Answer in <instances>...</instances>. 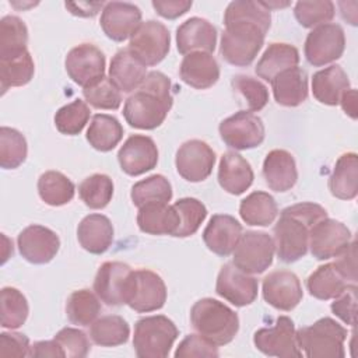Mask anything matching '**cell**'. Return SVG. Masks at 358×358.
<instances>
[{
	"label": "cell",
	"mask_w": 358,
	"mask_h": 358,
	"mask_svg": "<svg viewBox=\"0 0 358 358\" xmlns=\"http://www.w3.org/2000/svg\"><path fill=\"white\" fill-rule=\"evenodd\" d=\"M171 88V80L164 73H147L141 85L124 102L123 116L126 122L140 130L159 127L173 103Z\"/></svg>",
	"instance_id": "7a4b0ae2"
},
{
	"label": "cell",
	"mask_w": 358,
	"mask_h": 358,
	"mask_svg": "<svg viewBox=\"0 0 358 358\" xmlns=\"http://www.w3.org/2000/svg\"><path fill=\"white\" fill-rule=\"evenodd\" d=\"M99 24L109 39L123 42L140 27L141 11L133 3L109 1L102 8Z\"/></svg>",
	"instance_id": "ffe728a7"
},
{
	"label": "cell",
	"mask_w": 358,
	"mask_h": 358,
	"mask_svg": "<svg viewBox=\"0 0 358 358\" xmlns=\"http://www.w3.org/2000/svg\"><path fill=\"white\" fill-rule=\"evenodd\" d=\"M77 239L84 250L92 255H102L112 246L113 225L103 214H90L80 221Z\"/></svg>",
	"instance_id": "f1b7e54d"
},
{
	"label": "cell",
	"mask_w": 358,
	"mask_h": 358,
	"mask_svg": "<svg viewBox=\"0 0 358 358\" xmlns=\"http://www.w3.org/2000/svg\"><path fill=\"white\" fill-rule=\"evenodd\" d=\"M130 197L133 204L138 208L151 203L168 204L172 199V186L164 175L155 173L134 183Z\"/></svg>",
	"instance_id": "ab89813d"
},
{
	"label": "cell",
	"mask_w": 358,
	"mask_h": 358,
	"mask_svg": "<svg viewBox=\"0 0 358 358\" xmlns=\"http://www.w3.org/2000/svg\"><path fill=\"white\" fill-rule=\"evenodd\" d=\"M351 231L345 224L333 218L317 221L309 232V249L317 260L337 257L351 242Z\"/></svg>",
	"instance_id": "5bb4252c"
},
{
	"label": "cell",
	"mask_w": 358,
	"mask_h": 358,
	"mask_svg": "<svg viewBox=\"0 0 358 358\" xmlns=\"http://www.w3.org/2000/svg\"><path fill=\"white\" fill-rule=\"evenodd\" d=\"M341 275L351 284L357 282V243L351 241L350 245L333 262Z\"/></svg>",
	"instance_id": "9f6ffc18"
},
{
	"label": "cell",
	"mask_w": 358,
	"mask_h": 358,
	"mask_svg": "<svg viewBox=\"0 0 358 358\" xmlns=\"http://www.w3.org/2000/svg\"><path fill=\"white\" fill-rule=\"evenodd\" d=\"M29 338L22 333H1L0 334V357L24 358L29 357Z\"/></svg>",
	"instance_id": "11a10c76"
},
{
	"label": "cell",
	"mask_w": 358,
	"mask_h": 358,
	"mask_svg": "<svg viewBox=\"0 0 358 358\" xmlns=\"http://www.w3.org/2000/svg\"><path fill=\"white\" fill-rule=\"evenodd\" d=\"M178 336V327L169 317L164 315L141 317L134 324V352L138 358H165Z\"/></svg>",
	"instance_id": "8992f818"
},
{
	"label": "cell",
	"mask_w": 358,
	"mask_h": 358,
	"mask_svg": "<svg viewBox=\"0 0 358 358\" xmlns=\"http://www.w3.org/2000/svg\"><path fill=\"white\" fill-rule=\"evenodd\" d=\"M221 35L222 59L238 67L249 66L260 52L271 25V14L260 1H231L224 13Z\"/></svg>",
	"instance_id": "6da1fadb"
},
{
	"label": "cell",
	"mask_w": 358,
	"mask_h": 358,
	"mask_svg": "<svg viewBox=\"0 0 358 358\" xmlns=\"http://www.w3.org/2000/svg\"><path fill=\"white\" fill-rule=\"evenodd\" d=\"M242 236V225L228 214H214L203 231V241L208 250L227 257L236 248Z\"/></svg>",
	"instance_id": "7402d4cb"
},
{
	"label": "cell",
	"mask_w": 358,
	"mask_h": 358,
	"mask_svg": "<svg viewBox=\"0 0 358 358\" xmlns=\"http://www.w3.org/2000/svg\"><path fill=\"white\" fill-rule=\"evenodd\" d=\"M35 73V64L31 53L27 50L15 57L0 60V83L4 94L11 87L28 84Z\"/></svg>",
	"instance_id": "b9f144b4"
},
{
	"label": "cell",
	"mask_w": 358,
	"mask_h": 358,
	"mask_svg": "<svg viewBox=\"0 0 358 358\" xmlns=\"http://www.w3.org/2000/svg\"><path fill=\"white\" fill-rule=\"evenodd\" d=\"M277 214V203L267 192H253L248 194L239 204V215L248 225L267 227L274 222Z\"/></svg>",
	"instance_id": "e575fe53"
},
{
	"label": "cell",
	"mask_w": 358,
	"mask_h": 358,
	"mask_svg": "<svg viewBox=\"0 0 358 358\" xmlns=\"http://www.w3.org/2000/svg\"><path fill=\"white\" fill-rule=\"evenodd\" d=\"M85 137L92 148L101 152H108L120 143L123 127L115 116L96 113L91 119Z\"/></svg>",
	"instance_id": "836d02e7"
},
{
	"label": "cell",
	"mask_w": 358,
	"mask_h": 358,
	"mask_svg": "<svg viewBox=\"0 0 358 358\" xmlns=\"http://www.w3.org/2000/svg\"><path fill=\"white\" fill-rule=\"evenodd\" d=\"M38 193L48 206L59 207L70 203L76 193L74 183L59 171H46L38 179Z\"/></svg>",
	"instance_id": "8d00e7d4"
},
{
	"label": "cell",
	"mask_w": 358,
	"mask_h": 358,
	"mask_svg": "<svg viewBox=\"0 0 358 358\" xmlns=\"http://www.w3.org/2000/svg\"><path fill=\"white\" fill-rule=\"evenodd\" d=\"M255 347L267 357L299 358L302 351L296 343V330L288 316L277 317L274 326L262 327L253 336Z\"/></svg>",
	"instance_id": "7c38bea8"
},
{
	"label": "cell",
	"mask_w": 358,
	"mask_h": 358,
	"mask_svg": "<svg viewBox=\"0 0 358 358\" xmlns=\"http://www.w3.org/2000/svg\"><path fill=\"white\" fill-rule=\"evenodd\" d=\"M338 105H341L345 115L351 119H357V91L354 88H348L343 92Z\"/></svg>",
	"instance_id": "94428289"
},
{
	"label": "cell",
	"mask_w": 358,
	"mask_h": 358,
	"mask_svg": "<svg viewBox=\"0 0 358 358\" xmlns=\"http://www.w3.org/2000/svg\"><path fill=\"white\" fill-rule=\"evenodd\" d=\"M347 330L331 317H322L313 324L296 330V343L309 358H343Z\"/></svg>",
	"instance_id": "5b68a950"
},
{
	"label": "cell",
	"mask_w": 358,
	"mask_h": 358,
	"mask_svg": "<svg viewBox=\"0 0 358 358\" xmlns=\"http://www.w3.org/2000/svg\"><path fill=\"white\" fill-rule=\"evenodd\" d=\"M151 4L158 15L166 20H175L186 14L193 3L190 0H154Z\"/></svg>",
	"instance_id": "6f0895ef"
},
{
	"label": "cell",
	"mask_w": 358,
	"mask_h": 358,
	"mask_svg": "<svg viewBox=\"0 0 358 358\" xmlns=\"http://www.w3.org/2000/svg\"><path fill=\"white\" fill-rule=\"evenodd\" d=\"M101 312V299L90 289H78L70 294L66 303L69 320L77 326L92 324Z\"/></svg>",
	"instance_id": "60d3db41"
},
{
	"label": "cell",
	"mask_w": 358,
	"mask_h": 358,
	"mask_svg": "<svg viewBox=\"0 0 358 358\" xmlns=\"http://www.w3.org/2000/svg\"><path fill=\"white\" fill-rule=\"evenodd\" d=\"M78 196L92 210L105 208L113 196V182L108 175L94 173L78 185Z\"/></svg>",
	"instance_id": "7bdbcfd3"
},
{
	"label": "cell",
	"mask_w": 358,
	"mask_h": 358,
	"mask_svg": "<svg viewBox=\"0 0 358 358\" xmlns=\"http://www.w3.org/2000/svg\"><path fill=\"white\" fill-rule=\"evenodd\" d=\"M175 358H217L218 347L201 334H187L178 345Z\"/></svg>",
	"instance_id": "f5cc1de1"
},
{
	"label": "cell",
	"mask_w": 358,
	"mask_h": 358,
	"mask_svg": "<svg viewBox=\"0 0 358 358\" xmlns=\"http://www.w3.org/2000/svg\"><path fill=\"white\" fill-rule=\"evenodd\" d=\"M347 285L348 281L341 275L334 263L319 266L306 280L309 294L320 301L336 298Z\"/></svg>",
	"instance_id": "d590c367"
},
{
	"label": "cell",
	"mask_w": 358,
	"mask_h": 358,
	"mask_svg": "<svg viewBox=\"0 0 358 358\" xmlns=\"http://www.w3.org/2000/svg\"><path fill=\"white\" fill-rule=\"evenodd\" d=\"M137 225L144 234L173 236L179 227V217L172 206L151 203L138 208Z\"/></svg>",
	"instance_id": "4dcf8cb0"
},
{
	"label": "cell",
	"mask_w": 358,
	"mask_h": 358,
	"mask_svg": "<svg viewBox=\"0 0 358 358\" xmlns=\"http://www.w3.org/2000/svg\"><path fill=\"white\" fill-rule=\"evenodd\" d=\"M1 327L4 329H18L21 327L29 313V306L25 295L14 288V287H4L1 289Z\"/></svg>",
	"instance_id": "ee69618b"
},
{
	"label": "cell",
	"mask_w": 358,
	"mask_h": 358,
	"mask_svg": "<svg viewBox=\"0 0 358 358\" xmlns=\"http://www.w3.org/2000/svg\"><path fill=\"white\" fill-rule=\"evenodd\" d=\"M274 252V241L267 232L246 231L232 252V264L248 274H260L271 266Z\"/></svg>",
	"instance_id": "ba28073f"
},
{
	"label": "cell",
	"mask_w": 358,
	"mask_h": 358,
	"mask_svg": "<svg viewBox=\"0 0 358 358\" xmlns=\"http://www.w3.org/2000/svg\"><path fill=\"white\" fill-rule=\"evenodd\" d=\"M166 301V285L159 274L138 268L133 270L126 288V305L138 312L148 313L161 309Z\"/></svg>",
	"instance_id": "52a82bcc"
},
{
	"label": "cell",
	"mask_w": 358,
	"mask_h": 358,
	"mask_svg": "<svg viewBox=\"0 0 358 358\" xmlns=\"http://www.w3.org/2000/svg\"><path fill=\"white\" fill-rule=\"evenodd\" d=\"M29 357L34 358H63L64 351L59 345V343L53 340H46V341H36L31 345L29 350Z\"/></svg>",
	"instance_id": "680465c9"
},
{
	"label": "cell",
	"mask_w": 358,
	"mask_h": 358,
	"mask_svg": "<svg viewBox=\"0 0 358 358\" xmlns=\"http://www.w3.org/2000/svg\"><path fill=\"white\" fill-rule=\"evenodd\" d=\"M105 55L92 43L74 46L64 60L69 77L83 88H87L105 77Z\"/></svg>",
	"instance_id": "4fadbf2b"
},
{
	"label": "cell",
	"mask_w": 358,
	"mask_h": 358,
	"mask_svg": "<svg viewBox=\"0 0 358 358\" xmlns=\"http://www.w3.org/2000/svg\"><path fill=\"white\" fill-rule=\"evenodd\" d=\"M172 207L179 217V227L173 235L176 238H187L196 234L207 217L206 206L193 197L179 199Z\"/></svg>",
	"instance_id": "f6af8a7d"
},
{
	"label": "cell",
	"mask_w": 358,
	"mask_h": 358,
	"mask_svg": "<svg viewBox=\"0 0 358 358\" xmlns=\"http://www.w3.org/2000/svg\"><path fill=\"white\" fill-rule=\"evenodd\" d=\"M66 8L77 17H94L98 14L101 8H103V3H91V1H76V3H66Z\"/></svg>",
	"instance_id": "91938a15"
},
{
	"label": "cell",
	"mask_w": 358,
	"mask_h": 358,
	"mask_svg": "<svg viewBox=\"0 0 358 358\" xmlns=\"http://www.w3.org/2000/svg\"><path fill=\"white\" fill-rule=\"evenodd\" d=\"M147 76V66L129 49L115 53L109 64V78L123 92L137 90Z\"/></svg>",
	"instance_id": "4316f807"
},
{
	"label": "cell",
	"mask_w": 358,
	"mask_h": 358,
	"mask_svg": "<svg viewBox=\"0 0 358 358\" xmlns=\"http://www.w3.org/2000/svg\"><path fill=\"white\" fill-rule=\"evenodd\" d=\"M117 161L124 173L138 176L157 166L158 148L151 137L144 134H133L120 147Z\"/></svg>",
	"instance_id": "44dd1931"
},
{
	"label": "cell",
	"mask_w": 358,
	"mask_h": 358,
	"mask_svg": "<svg viewBox=\"0 0 358 358\" xmlns=\"http://www.w3.org/2000/svg\"><path fill=\"white\" fill-rule=\"evenodd\" d=\"M255 175L250 164L238 152L222 154L218 165V183L229 194L245 193L253 183Z\"/></svg>",
	"instance_id": "484cf974"
},
{
	"label": "cell",
	"mask_w": 358,
	"mask_h": 358,
	"mask_svg": "<svg viewBox=\"0 0 358 358\" xmlns=\"http://www.w3.org/2000/svg\"><path fill=\"white\" fill-rule=\"evenodd\" d=\"M299 63V52L289 43L274 42L267 46L256 64V74L264 81H271L281 71L295 67Z\"/></svg>",
	"instance_id": "1f68e13d"
},
{
	"label": "cell",
	"mask_w": 358,
	"mask_h": 358,
	"mask_svg": "<svg viewBox=\"0 0 358 358\" xmlns=\"http://www.w3.org/2000/svg\"><path fill=\"white\" fill-rule=\"evenodd\" d=\"M85 101L96 109L115 110L122 103V91L109 77H102L95 84L83 88Z\"/></svg>",
	"instance_id": "c3c4849f"
},
{
	"label": "cell",
	"mask_w": 358,
	"mask_h": 358,
	"mask_svg": "<svg viewBox=\"0 0 358 358\" xmlns=\"http://www.w3.org/2000/svg\"><path fill=\"white\" fill-rule=\"evenodd\" d=\"M217 45L215 27L200 17H192L176 29V48L180 55L192 52H214Z\"/></svg>",
	"instance_id": "603a6c76"
},
{
	"label": "cell",
	"mask_w": 358,
	"mask_h": 358,
	"mask_svg": "<svg viewBox=\"0 0 358 358\" xmlns=\"http://www.w3.org/2000/svg\"><path fill=\"white\" fill-rule=\"evenodd\" d=\"M55 340L63 348L67 358H84L91 350L90 338L87 334L76 327H64L59 330Z\"/></svg>",
	"instance_id": "816d5d0a"
},
{
	"label": "cell",
	"mask_w": 358,
	"mask_h": 358,
	"mask_svg": "<svg viewBox=\"0 0 358 358\" xmlns=\"http://www.w3.org/2000/svg\"><path fill=\"white\" fill-rule=\"evenodd\" d=\"M129 264L122 262H105L94 278V292L108 306L126 305V288L131 274Z\"/></svg>",
	"instance_id": "d6986e66"
},
{
	"label": "cell",
	"mask_w": 358,
	"mask_h": 358,
	"mask_svg": "<svg viewBox=\"0 0 358 358\" xmlns=\"http://www.w3.org/2000/svg\"><path fill=\"white\" fill-rule=\"evenodd\" d=\"M17 245L20 255L27 262L32 264H45L57 255L60 239L50 228L32 224L20 232Z\"/></svg>",
	"instance_id": "ac0fdd59"
},
{
	"label": "cell",
	"mask_w": 358,
	"mask_h": 358,
	"mask_svg": "<svg viewBox=\"0 0 358 358\" xmlns=\"http://www.w3.org/2000/svg\"><path fill=\"white\" fill-rule=\"evenodd\" d=\"M264 301L278 310H292L303 298L298 275L288 270H275L263 278Z\"/></svg>",
	"instance_id": "e0dca14e"
},
{
	"label": "cell",
	"mask_w": 358,
	"mask_h": 358,
	"mask_svg": "<svg viewBox=\"0 0 358 358\" xmlns=\"http://www.w3.org/2000/svg\"><path fill=\"white\" fill-rule=\"evenodd\" d=\"M327 217L324 207L303 201L284 208L274 225V248L278 259L294 263L303 257L309 246L310 228Z\"/></svg>",
	"instance_id": "3957f363"
},
{
	"label": "cell",
	"mask_w": 358,
	"mask_h": 358,
	"mask_svg": "<svg viewBox=\"0 0 358 358\" xmlns=\"http://www.w3.org/2000/svg\"><path fill=\"white\" fill-rule=\"evenodd\" d=\"M331 302V312L345 324L355 326L357 323V285L348 284Z\"/></svg>",
	"instance_id": "db71d44e"
},
{
	"label": "cell",
	"mask_w": 358,
	"mask_h": 358,
	"mask_svg": "<svg viewBox=\"0 0 358 358\" xmlns=\"http://www.w3.org/2000/svg\"><path fill=\"white\" fill-rule=\"evenodd\" d=\"M182 81L196 90H207L220 78V66L215 57L207 52L186 55L179 67Z\"/></svg>",
	"instance_id": "cb8c5ba5"
},
{
	"label": "cell",
	"mask_w": 358,
	"mask_h": 358,
	"mask_svg": "<svg viewBox=\"0 0 358 358\" xmlns=\"http://www.w3.org/2000/svg\"><path fill=\"white\" fill-rule=\"evenodd\" d=\"M193 329L217 347L231 343L239 330L238 315L225 303L201 298L190 309Z\"/></svg>",
	"instance_id": "277c9868"
},
{
	"label": "cell",
	"mask_w": 358,
	"mask_h": 358,
	"mask_svg": "<svg viewBox=\"0 0 358 358\" xmlns=\"http://www.w3.org/2000/svg\"><path fill=\"white\" fill-rule=\"evenodd\" d=\"M330 193L340 200H352L358 193V157L355 152L343 154L329 178Z\"/></svg>",
	"instance_id": "d6a6232c"
},
{
	"label": "cell",
	"mask_w": 358,
	"mask_h": 358,
	"mask_svg": "<svg viewBox=\"0 0 358 358\" xmlns=\"http://www.w3.org/2000/svg\"><path fill=\"white\" fill-rule=\"evenodd\" d=\"M262 172L267 186L277 193L292 189L298 180L295 159L285 150H271L263 161Z\"/></svg>",
	"instance_id": "d4e9b609"
},
{
	"label": "cell",
	"mask_w": 358,
	"mask_h": 358,
	"mask_svg": "<svg viewBox=\"0 0 358 358\" xmlns=\"http://www.w3.org/2000/svg\"><path fill=\"white\" fill-rule=\"evenodd\" d=\"M334 3L330 0L296 1L294 15L303 28H315L327 24L334 17Z\"/></svg>",
	"instance_id": "681fc988"
},
{
	"label": "cell",
	"mask_w": 358,
	"mask_h": 358,
	"mask_svg": "<svg viewBox=\"0 0 358 358\" xmlns=\"http://www.w3.org/2000/svg\"><path fill=\"white\" fill-rule=\"evenodd\" d=\"M145 66L161 63L171 48V34L168 28L155 20L141 22L130 36L127 46Z\"/></svg>",
	"instance_id": "8fae6325"
},
{
	"label": "cell",
	"mask_w": 358,
	"mask_h": 358,
	"mask_svg": "<svg viewBox=\"0 0 358 358\" xmlns=\"http://www.w3.org/2000/svg\"><path fill=\"white\" fill-rule=\"evenodd\" d=\"M28 28L15 15H6L0 21V60L15 57L27 52Z\"/></svg>",
	"instance_id": "f35d334b"
},
{
	"label": "cell",
	"mask_w": 358,
	"mask_h": 358,
	"mask_svg": "<svg viewBox=\"0 0 358 358\" xmlns=\"http://www.w3.org/2000/svg\"><path fill=\"white\" fill-rule=\"evenodd\" d=\"M232 87L235 92L243 98L246 108L250 112L262 110L268 102V90L257 78L246 74H238L232 78Z\"/></svg>",
	"instance_id": "f907efd6"
},
{
	"label": "cell",
	"mask_w": 358,
	"mask_h": 358,
	"mask_svg": "<svg viewBox=\"0 0 358 358\" xmlns=\"http://www.w3.org/2000/svg\"><path fill=\"white\" fill-rule=\"evenodd\" d=\"M215 164V152L201 140L185 141L176 151L175 165L178 173L187 182H203L207 179Z\"/></svg>",
	"instance_id": "9a60e30c"
},
{
	"label": "cell",
	"mask_w": 358,
	"mask_h": 358,
	"mask_svg": "<svg viewBox=\"0 0 358 358\" xmlns=\"http://www.w3.org/2000/svg\"><path fill=\"white\" fill-rule=\"evenodd\" d=\"M270 83L278 105L294 108L303 103L308 98V74L298 66L281 71Z\"/></svg>",
	"instance_id": "83f0119b"
},
{
	"label": "cell",
	"mask_w": 358,
	"mask_h": 358,
	"mask_svg": "<svg viewBox=\"0 0 358 358\" xmlns=\"http://www.w3.org/2000/svg\"><path fill=\"white\" fill-rule=\"evenodd\" d=\"M345 49V35L341 25L327 22L315 27L305 39L303 53L309 64L320 67L340 59Z\"/></svg>",
	"instance_id": "9c48e42d"
},
{
	"label": "cell",
	"mask_w": 358,
	"mask_h": 358,
	"mask_svg": "<svg viewBox=\"0 0 358 358\" xmlns=\"http://www.w3.org/2000/svg\"><path fill=\"white\" fill-rule=\"evenodd\" d=\"M218 131L227 147L236 151L259 147L266 136L263 120L248 110H239L224 119Z\"/></svg>",
	"instance_id": "30bf717a"
},
{
	"label": "cell",
	"mask_w": 358,
	"mask_h": 358,
	"mask_svg": "<svg viewBox=\"0 0 358 358\" xmlns=\"http://www.w3.org/2000/svg\"><path fill=\"white\" fill-rule=\"evenodd\" d=\"M28 147L25 137L15 129L0 127V165L3 169H15L27 158Z\"/></svg>",
	"instance_id": "bcb514c9"
},
{
	"label": "cell",
	"mask_w": 358,
	"mask_h": 358,
	"mask_svg": "<svg viewBox=\"0 0 358 358\" xmlns=\"http://www.w3.org/2000/svg\"><path fill=\"white\" fill-rule=\"evenodd\" d=\"M90 115L91 110L85 101L74 99L56 112L55 126L62 134L76 136L85 127L90 120Z\"/></svg>",
	"instance_id": "7dc6e473"
},
{
	"label": "cell",
	"mask_w": 358,
	"mask_h": 358,
	"mask_svg": "<svg viewBox=\"0 0 358 358\" xmlns=\"http://www.w3.org/2000/svg\"><path fill=\"white\" fill-rule=\"evenodd\" d=\"M350 88V78L341 66L333 64L319 70L312 77V94L320 103L336 106L344 91Z\"/></svg>",
	"instance_id": "f546056e"
},
{
	"label": "cell",
	"mask_w": 358,
	"mask_h": 358,
	"mask_svg": "<svg viewBox=\"0 0 358 358\" xmlns=\"http://www.w3.org/2000/svg\"><path fill=\"white\" fill-rule=\"evenodd\" d=\"M215 292L229 303L242 308L255 302L259 282L252 274L239 270L232 263H227L217 275Z\"/></svg>",
	"instance_id": "2e32d148"
},
{
	"label": "cell",
	"mask_w": 358,
	"mask_h": 358,
	"mask_svg": "<svg viewBox=\"0 0 358 358\" xmlns=\"http://www.w3.org/2000/svg\"><path fill=\"white\" fill-rule=\"evenodd\" d=\"M129 323L117 315L98 317L90 327V338L101 347L122 345L129 340Z\"/></svg>",
	"instance_id": "74e56055"
}]
</instances>
